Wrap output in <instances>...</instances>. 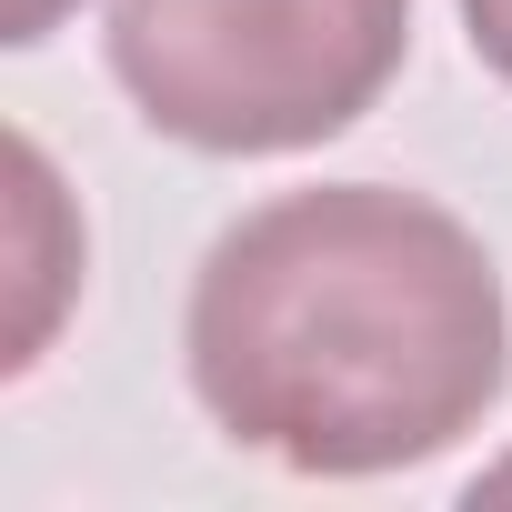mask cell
<instances>
[{
	"instance_id": "obj_3",
	"label": "cell",
	"mask_w": 512,
	"mask_h": 512,
	"mask_svg": "<svg viewBox=\"0 0 512 512\" xmlns=\"http://www.w3.org/2000/svg\"><path fill=\"white\" fill-rule=\"evenodd\" d=\"M71 272H81V231H71V211H61V181H51V161H41V141H11V372H31L41 362V342H51V322H61V302H71Z\"/></svg>"
},
{
	"instance_id": "obj_5",
	"label": "cell",
	"mask_w": 512,
	"mask_h": 512,
	"mask_svg": "<svg viewBox=\"0 0 512 512\" xmlns=\"http://www.w3.org/2000/svg\"><path fill=\"white\" fill-rule=\"evenodd\" d=\"M71 11H81V0H0V41H11V51H31V41H51Z\"/></svg>"
},
{
	"instance_id": "obj_4",
	"label": "cell",
	"mask_w": 512,
	"mask_h": 512,
	"mask_svg": "<svg viewBox=\"0 0 512 512\" xmlns=\"http://www.w3.org/2000/svg\"><path fill=\"white\" fill-rule=\"evenodd\" d=\"M462 31H472V61L512 81V0H462Z\"/></svg>"
},
{
	"instance_id": "obj_6",
	"label": "cell",
	"mask_w": 512,
	"mask_h": 512,
	"mask_svg": "<svg viewBox=\"0 0 512 512\" xmlns=\"http://www.w3.org/2000/svg\"><path fill=\"white\" fill-rule=\"evenodd\" d=\"M482 492H512V462H502V472H492V482H472V502H482Z\"/></svg>"
},
{
	"instance_id": "obj_1",
	"label": "cell",
	"mask_w": 512,
	"mask_h": 512,
	"mask_svg": "<svg viewBox=\"0 0 512 512\" xmlns=\"http://www.w3.org/2000/svg\"><path fill=\"white\" fill-rule=\"evenodd\" d=\"M181 362L241 452L372 482L482 432L512 382V312L462 211L392 181H322L211 241Z\"/></svg>"
},
{
	"instance_id": "obj_2",
	"label": "cell",
	"mask_w": 512,
	"mask_h": 512,
	"mask_svg": "<svg viewBox=\"0 0 512 512\" xmlns=\"http://www.w3.org/2000/svg\"><path fill=\"white\" fill-rule=\"evenodd\" d=\"M412 51V0H111V81L131 111L221 161L352 131Z\"/></svg>"
}]
</instances>
